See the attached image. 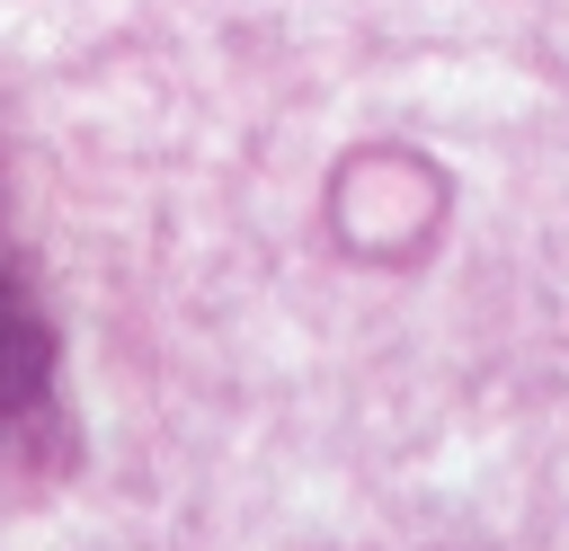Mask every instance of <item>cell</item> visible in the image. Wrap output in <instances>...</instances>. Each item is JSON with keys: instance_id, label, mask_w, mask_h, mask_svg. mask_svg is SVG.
I'll return each mask as SVG.
<instances>
[{"instance_id": "6da1fadb", "label": "cell", "mask_w": 569, "mask_h": 551, "mask_svg": "<svg viewBox=\"0 0 569 551\" xmlns=\"http://www.w3.org/2000/svg\"><path fill=\"white\" fill-rule=\"evenodd\" d=\"M36 382H44V320H36V302L18 284V258L0 240V418H18L36 400Z\"/></svg>"}]
</instances>
